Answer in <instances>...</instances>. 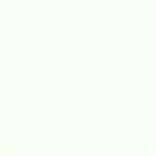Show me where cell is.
Instances as JSON below:
<instances>
[]
</instances>
